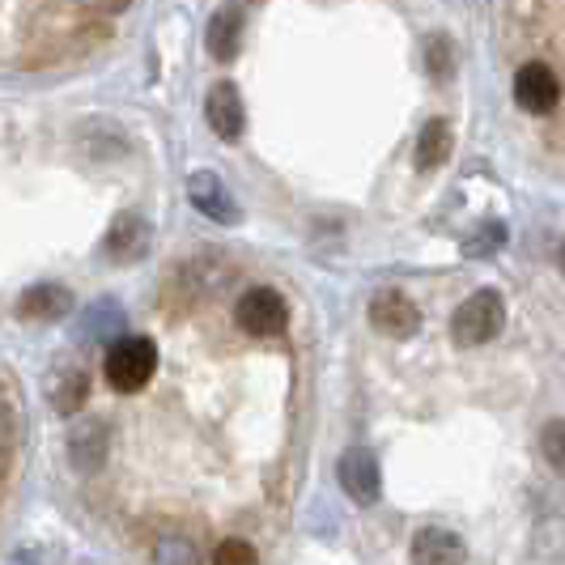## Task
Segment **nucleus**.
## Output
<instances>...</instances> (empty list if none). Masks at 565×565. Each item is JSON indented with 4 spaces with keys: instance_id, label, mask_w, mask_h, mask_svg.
Wrapping results in <instances>:
<instances>
[{
    "instance_id": "obj_1",
    "label": "nucleus",
    "mask_w": 565,
    "mask_h": 565,
    "mask_svg": "<svg viewBox=\"0 0 565 565\" xmlns=\"http://www.w3.org/2000/svg\"><path fill=\"white\" fill-rule=\"evenodd\" d=\"M107 383L119 396H137L149 387V379L158 374V344L149 337H119L107 349Z\"/></svg>"
},
{
    "instance_id": "obj_2",
    "label": "nucleus",
    "mask_w": 565,
    "mask_h": 565,
    "mask_svg": "<svg viewBox=\"0 0 565 565\" xmlns=\"http://www.w3.org/2000/svg\"><path fill=\"white\" fill-rule=\"evenodd\" d=\"M510 89H514L519 111H527V115H553L565 98L562 73H557L553 64H544V60H527V64H519Z\"/></svg>"
},
{
    "instance_id": "obj_3",
    "label": "nucleus",
    "mask_w": 565,
    "mask_h": 565,
    "mask_svg": "<svg viewBox=\"0 0 565 565\" xmlns=\"http://www.w3.org/2000/svg\"><path fill=\"white\" fill-rule=\"evenodd\" d=\"M507 323V302L498 289H477L451 319V337L459 344H489Z\"/></svg>"
},
{
    "instance_id": "obj_4",
    "label": "nucleus",
    "mask_w": 565,
    "mask_h": 565,
    "mask_svg": "<svg viewBox=\"0 0 565 565\" xmlns=\"http://www.w3.org/2000/svg\"><path fill=\"white\" fill-rule=\"evenodd\" d=\"M234 319H238V328H243L247 337H281L285 328H289V302H285L277 289L255 285V289H247V294L238 298Z\"/></svg>"
},
{
    "instance_id": "obj_5",
    "label": "nucleus",
    "mask_w": 565,
    "mask_h": 565,
    "mask_svg": "<svg viewBox=\"0 0 565 565\" xmlns=\"http://www.w3.org/2000/svg\"><path fill=\"white\" fill-rule=\"evenodd\" d=\"M337 477H340V489L353 498V502H379V493H383V472H379V459L366 451V447H349V451L340 455L337 463Z\"/></svg>"
},
{
    "instance_id": "obj_6",
    "label": "nucleus",
    "mask_w": 565,
    "mask_h": 565,
    "mask_svg": "<svg viewBox=\"0 0 565 565\" xmlns=\"http://www.w3.org/2000/svg\"><path fill=\"white\" fill-rule=\"evenodd\" d=\"M68 455H73V468L85 477L103 472V463L111 455V425L103 417H82L68 434Z\"/></svg>"
},
{
    "instance_id": "obj_7",
    "label": "nucleus",
    "mask_w": 565,
    "mask_h": 565,
    "mask_svg": "<svg viewBox=\"0 0 565 565\" xmlns=\"http://www.w3.org/2000/svg\"><path fill=\"white\" fill-rule=\"evenodd\" d=\"M188 196H192V204H196L209 222H217V226H238V222H243L238 200L230 196V188L213 170H196V174L188 179Z\"/></svg>"
},
{
    "instance_id": "obj_8",
    "label": "nucleus",
    "mask_w": 565,
    "mask_h": 565,
    "mask_svg": "<svg viewBox=\"0 0 565 565\" xmlns=\"http://www.w3.org/2000/svg\"><path fill=\"white\" fill-rule=\"evenodd\" d=\"M370 323H374V332H383V337L404 340L422 328V311H417L399 289H383V294L370 298Z\"/></svg>"
},
{
    "instance_id": "obj_9",
    "label": "nucleus",
    "mask_w": 565,
    "mask_h": 565,
    "mask_svg": "<svg viewBox=\"0 0 565 565\" xmlns=\"http://www.w3.org/2000/svg\"><path fill=\"white\" fill-rule=\"evenodd\" d=\"M149 243H153L149 222L137 217V213H119L111 222V230H107L103 252H107V259H115V264H137V259L149 255Z\"/></svg>"
},
{
    "instance_id": "obj_10",
    "label": "nucleus",
    "mask_w": 565,
    "mask_h": 565,
    "mask_svg": "<svg viewBox=\"0 0 565 565\" xmlns=\"http://www.w3.org/2000/svg\"><path fill=\"white\" fill-rule=\"evenodd\" d=\"M204 119L209 128L222 137V141H238L243 137V124H247V111H243V98L230 82L213 85L209 98H204Z\"/></svg>"
},
{
    "instance_id": "obj_11",
    "label": "nucleus",
    "mask_w": 565,
    "mask_h": 565,
    "mask_svg": "<svg viewBox=\"0 0 565 565\" xmlns=\"http://www.w3.org/2000/svg\"><path fill=\"white\" fill-rule=\"evenodd\" d=\"M47 396H52V404H56L64 417H77L85 396H89L85 362H77V358H60L56 370H52V383H47Z\"/></svg>"
},
{
    "instance_id": "obj_12",
    "label": "nucleus",
    "mask_w": 565,
    "mask_h": 565,
    "mask_svg": "<svg viewBox=\"0 0 565 565\" xmlns=\"http://www.w3.org/2000/svg\"><path fill=\"white\" fill-rule=\"evenodd\" d=\"M413 565H463V540L447 527H425L413 536Z\"/></svg>"
},
{
    "instance_id": "obj_13",
    "label": "nucleus",
    "mask_w": 565,
    "mask_h": 565,
    "mask_svg": "<svg viewBox=\"0 0 565 565\" xmlns=\"http://www.w3.org/2000/svg\"><path fill=\"white\" fill-rule=\"evenodd\" d=\"M68 311H73V294L56 281H39L22 294V315H26V319L56 323V319H64Z\"/></svg>"
},
{
    "instance_id": "obj_14",
    "label": "nucleus",
    "mask_w": 565,
    "mask_h": 565,
    "mask_svg": "<svg viewBox=\"0 0 565 565\" xmlns=\"http://www.w3.org/2000/svg\"><path fill=\"white\" fill-rule=\"evenodd\" d=\"M243 43V9H217L209 18V56L213 60H234Z\"/></svg>"
},
{
    "instance_id": "obj_15",
    "label": "nucleus",
    "mask_w": 565,
    "mask_h": 565,
    "mask_svg": "<svg viewBox=\"0 0 565 565\" xmlns=\"http://www.w3.org/2000/svg\"><path fill=\"white\" fill-rule=\"evenodd\" d=\"M451 124L447 119H429L417 137V170H438L451 158Z\"/></svg>"
},
{
    "instance_id": "obj_16",
    "label": "nucleus",
    "mask_w": 565,
    "mask_h": 565,
    "mask_svg": "<svg viewBox=\"0 0 565 565\" xmlns=\"http://www.w3.org/2000/svg\"><path fill=\"white\" fill-rule=\"evenodd\" d=\"M13 455H18V399L0 383V477L9 472Z\"/></svg>"
},
{
    "instance_id": "obj_17",
    "label": "nucleus",
    "mask_w": 565,
    "mask_h": 565,
    "mask_svg": "<svg viewBox=\"0 0 565 565\" xmlns=\"http://www.w3.org/2000/svg\"><path fill=\"white\" fill-rule=\"evenodd\" d=\"M153 562L158 565H200V548L188 536H162L153 544Z\"/></svg>"
},
{
    "instance_id": "obj_18",
    "label": "nucleus",
    "mask_w": 565,
    "mask_h": 565,
    "mask_svg": "<svg viewBox=\"0 0 565 565\" xmlns=\"http://www.w3.org/2000/svg\"><path fill=\"white\" fill-rule=\"evenodd\" d=\"M502 243H507V226L502 222H484L468 243H463V255H472V259H481V255H493L502 252Z\"/></svg>"
},
{
    "instance_id": "obj_19",
    "label": "nucleus",
    "mask_w": 565,
    "mask_h": 565,
    "mask_svg": "<svg viewBox=\"0 0 565 565\" xmlns=\"http://www.w3.org/2000/svg\"><path fill=\"white\" fill-rule=\"evenodd\" d=\"M540 451L548 459V468L565 477V422H548L540 429Z\"/></svg>"
},
{
    "instance_id": "obj_20",
    "label": "nucleus",
    "mask_w": 565,
    "mask_h": 565,
    "mask_svg": "<svg viewBox=\"0 0 565 565\" xmlns=\"http://www.w3.org/2000/svg\"><path fill=\"white\" fill-rule=\"evenodd\" d=\"M213 565H259V553L252 548V540L230 536L213 548Z\"/></svg>"
},
{
    "instance_id": "obj_21",
    "label": "nucleus",
    "mask_w": 565,
    "mask_h": 565,
    "mask_svg": "<svg viewBox=\"0 0 565 565\" xmlns=\"http://www.w3.org/2000/svg\"><path fill=\"white\" fill-rule=\"evenodd\" d=\"M119 323H124V315L115 311L111 302H103V307H98V311H94V319H89V323H85V332H89V337H107L115 344V328H119Z\"/></svg>"
},
{
    "instance_id": "obj_22",
    "label": "nucleus",
    "mask_w": 565,
    "mask_h": 565,
    "mask_svg": "<svg viewBox=\"0 0 565 565\" xmlns=\"http://www.w3.org/2000/svg\"><path fill=\"white\" fill-rule=\"evenodd\" d=\"M429 68H434V77H451V43L443 34L429 43Z\"/></svg>"
},
{
    "instance_id": "obj_23",
    "label": "nucleus",
    "mask_w": 565,
    "mask_h": 565,
    "mask_svg": "<svg viewBox=\"0 0 565 565\" xmlns=\"http://www.w3.org/2000/svg\"><path fill=\"white\" fill-rule=\"evenodd\" d=\"M557 268H562V273H565V243H562V247H557Z\"/></svg>"
}]
</instances>
